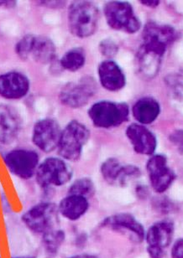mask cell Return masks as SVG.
I'll return each instance as SVG.
<instances>
[{
    "label": "cell",
    "mask_w": 183,
    "mask_h": 258,
    "mask_svg": "<svg viewBox=\"0 0 183 258\" xmlns=\"http://www.w3.org/2000/svg\"><path fill=\"white\" fill-rule=\"evenodd\" d=\"M99 9L89 1H74L68 10V26L72 35L87 38L96 32L99 25Z\"/></svg>",
    "instance_id": "1"
},
{
    "label": "cell",
    "mask_w": 183,
    "mask_h": 258,
    "mask_svg": "<svg viewBox=\"0 0 183 258\" xmlns=\"http://www.w3.org/2000/svg\"><path fill=\"white\" fill-rule=\"evenodd\" d=\"M90 138L89 129L82 122L72 120L62 130L58 154L62 159L77 161L81 158L82 149Z\"/></svg>",
    "instance_id": "2"
},
{
    "label": "cell",
    "mask_w": 183,
    "mask_h": 258,
    "mask_svg": "<svg viewBox=\"0 0 183 258\" xmlns=\"http://www.w3.org/2000/svg\"><path fill=\"white\" fill-rule=\"evenodd\" d=\"M22 221L33 233L42 236L59 225L58 206L52 202H40L22 216Z\"/></svg>",
    "instance_id": "3"
},
{
    "label": "cell",
    "mask_w": 183,
    "mask_h": 258,
    "mask_svg": "<svg viewBox=\"0 0 183 258\" xmlns=\"http://www.w3.org/2000/svg\"><path fill=\"white\" fill-rule=\"evenodd\" d=\"M35 177L39 186L48 189L67 184L72 179V169L65 159L49 157L40 163Z\"/></svg>",
    "instance_id": "4"
},
{
    "label": "cell",
    "mask_w": 183,
    "mask_h": 258,
    "mask_svg": "<svg viewBox=\"0 0 183 258\" xmlns=\"http://www.w3.org/2000/svg\"><path fill=\"white\" fill-rule=\"evenodd\" d=\"M128 105L120 102L101 101L94 103L88 111V116L94 126L100 128L118 127L129 118Z\"/></svg>",
    "instance_id": "5"
},
{
    "label": "cell",
    "mask_w": 183,
    "mask_h": 258,
    "mask_svg": "<svg viewBox=\"0 0 183 258\" xmlns=\"http://www.w3.org/2000/svg\"><path fill=\"white\" fill-rule=\"evenodd\" d=\"M143 43L140 50L151 55L163 58L167 47L177 38L173 28L149 23L144 28Z\"/></svg>",
    "instance_id": "6"
},
{
    "label": "cell",
    "mask_w": 183,
    "mask_h": 258,
    "mask_svg": "<svg viewBox=\"0 0 183 258\" xmlns=\"http://www.w3.org/2000/svg\"><path fill=\"white\" fill-rule=\"evenodd\" d=\"M104 14L109 27L133 34L140 30L141 22L129 3L110 1L105 4Z\"/></svg>",
    "instance_id": "7"
},
{
    "label": "cell",
    "mask_w": 183,
    "mask_h": 258,
    "mask_svg": "<svg viewBox=\"0 0 183 258\" xmlns=\"http://www.w3.org/2000/svg\"><path fill=\"white\" fill-rule=\"evenodd\" d=\"M4 161L11 174L20 179H30L36 174L40 158L32 149H15L5 154Z\"/></svg>",
    "instance_id": "8"
},
{
    "label": "cell",
    "mask_w": 183,
    "mask_h": 258,
    "mask_svg": "<svg viewBox=\"0 0 183 258\" xmlns=\"http://www.w3.org/2000/svg\"><path fill=\"white\" fill-rule=\"evenodd\" d=\"M96 92L94 80L89 77H83L77 82L65 85L60 92L59 99L67 107L79 108L87 104Z\"/></svg>",
    "instance_id": "9"
},
{
    "label": "cell",
    "mask_w": 183,
    "mask_h": 258,
    "mask_svg": "<svg viewBox=\"0 0 183 258\" xmlns=\"http://www.w3.org/2000/svg\"><path fill=\"white\" fill-rule=\"evenodd\" d=\"M62 130L56 120L45 117L35 122L32 129V142L44 153L57 149Z\"/></svg>",
    "instance_id": "10"
},
{
    "label": "cell",
    "mask_w": 183,
    "mask_h": 258,
    "mask_svg": "<svg viewBox=\"0 0 183 258\" xmlns=\"http://www.w3.org/2000/svg\"><path fill=\"white\" fill-rule=\"evenodd\" d=\"M102 176L108 184L124 186L131 179L141 175V170L134 165H123L115 158H109L102 164Z\"/></svg>",
    "instance_id": "11"
},
{
    "label": "cell",
    "mask_w": 183,
    "mask_h": 258,
    "mask_svg": "<svg viewBox=\"0 0 183 258\" xmlns=\"http://www.w3.org/2000/svg\"><path fill=\"white\" fill-rule=\"evenodd\" d=\"M30 88V80L21 72L10 71L0 75V97L5 99H22Z\"/></svg>",
    "instance_id": "12"
},
{
    "label": "cell",
    "mask_w": 183,
    "mask_h": 258,
    "mask_svg": "<svg viewBox=\"0 0 183 258\" xmlns=\"http://www.w3.org/2000/svg\"><path fill=\"white\" fill-rule=\"evenodd\" d=\"M147 171L151 186L158 193L166 191L176 178L175 173L167 166V160L163 155L151 158L147 163Z\"/></svg>",
    "instance_id": "13"
},
{
    "label": "cell",
    "mask_w": 183,
    "mask_h": 258,
    "mask_svg": "<svg viewBox=\"0 0 183 258\" xmlns=\"http://www.w3.org/2000/svg\"><path fill=\"white\" fill-rule=\"evenodd\" d=\"M103 226L118 231L128 236L132 241L140 243L145 237V231L134 216L127 213H119L104 220Z\"/></svg>",
    "instance_id": "14"
},
{
    "label": "cell",
    "mask_w": 183,
    "mask_h": 258,
    "mask_svg": "<svg viewBox=\"0 0 183 258\" xmlns=\"http://www.w3.org/2000/svg\"><path fill=\"white\" fill-rule=\"evenodd\" d=\"M22 122L17 109L8 104H0V144L9 145L16 140Z\"/></svg>",
    "instance_id": "15"
},
{
    "label": "cell",
    "mask_w": 183,
    "mask_h": 258,
    "mask_svg": "<svg viewBox=\"0 0 183 258\" xmlns=\"http://www.w3.org/2000/svg\"><path fill=\"white\" fill-rule=\"evenodd\" d=\"M99 82L104 89L118 92L125 86V76L119 64L114 60H106L99 66Z\"/></svg>",
    "instance_id": "16"
},
{
    "label": "cell",
    "mask_w": 183,
    "mask_h": 258,
    "mask_svg": "<svg viewBox=\"0 0 183 258\" xmlns=\"http://www.w3.org/2000/svg\"><path fill=\"white\" fill-rule=\"evenodd\" d=\"M126 135L136 153L146 155L154 154L156 148V137L143 125H129Z\"/></svg>",
    "instance_id": "17"
},
{
    "label": "cell",
    "mask_w": 183,
    "mask_h": 258,
    "mask_svg": "<svg viewBox=\"0 0 183 258\" xmlns=\"http://www.w3.org/2000/svg\"><path fill=\"white\" fill-rule=\"evenodd\" d=\"M173 232V223L171 221H162L154 224L146 233L148 246L164 250L171 243Z\"/></svg>",
    "instance_id": "18"
},
{
    "label": "cell",
    "mask_w": 183,
    "mask_h": 258,
    "mask_svg": "<svg viewBox=\"0 0 183 258\" xmlns=\"http://www.w3.org/2000/svg\"><path fill=\"white\" fill-rule=\"evenodd\" d=\"M89 208L87 198L82 196L68 195L62 199L58 206V211L63 217L69 221H77L84 216Z\"/></svg>",
    "instance_id": "19"
},
{
    "label": "cell",
    "mask_w": 183,
    "mask_h": 258,
    "mask_svg": "<svg viewBox=\"0 0 183 258\" xmlns=\"http://www.w3.org/2000/svg\"><path fill=\"white\" fill-rule=\"evenodd\" d=\"M57 55V49L54 42L45 35H34L30 56L39 64L52 63Z\"/></svg>",
    "instance_id": "20"
},
{
    "label": "cell",
    "mask_w": 183,
    "mask_h": 258,
    "mask_svg": "<svg viewBox=\"0 0 183 258\" xmlns=\"http://www.w3.org/2000/svg\"><path fill=\"white\" fill-rule=\"evenodd\" d=\"M159 113V103L152 97L141 98L133 107L134 118L141 124H149L154 122Z\"/></svg>",
    "instance_id": "21"
},
{
    "label": "cell",
    "mask_w": 183,
    "mask_h": 258,
    "mask_svg": "<svg viewBox=\"0 0 183 258\" xmlns=\"http://www.w3.org/2000/svg\"><path fill=\"white\" fill-rule=\"evenodd\" d=\"M86 55L82 48H73L65 53L60 60V64L68 72H77L84 66Z\"/></svg>",
    "instance_id": "22"
},
{
    "label": "cell",
    "mask_w": 183,
    "mask_h": 258,
    "mask_svg": "<svg viewBox=\"0 0 183 258\" xmlns=\"http://www.w3.org/2000/svg\"><path fill=\"white\" fill-rule=\"evenodd\" d=\"M64 240V231L58 227L42 235L43 245L45 246V251L50 254L57 253Z\"/></svg>",
    "instance_id": "23"
},
{
    "label": "cell",
    "mask_w": 183,
    "mask_h": 258,
    "mask_svg": "<svg viewBox=\"0 0 183 258\" xmlns=\"http://www.w3.org/2000/svg\"><path fill=\"white\" fill-rule=\"evenodd\" d=\"M95 194V186L94 182L89 178H81L73 182V184L70 186L68 195H75L88 198L92 197Z\"/></svg>",
    "instance_id": "24"
},
{
    "label": "cell",
    "mask_w": 183,
    "mask_h": 258,
    "mask_svg": "<svg viewBox=\"0 0 183 258\" xmlns=\"http://www.w3.org/2000/svg\"><path fill=\"white\" fill-rule=\"evenodd\" d=\"M34 35L28 34L23 36L15 45V53L20 60H26L30 58Z\"/></svg>",
    "instance_id": "25"
},
{
    "label": "cell",
    "mask_w": 183,
    "mask_h": 258,
    "mask_svg": "<svg viewBox=\"0 0 183 258\" xmlns=\"http://www.w3.org/2000/svg\"><path fill=\"white\" fill-rule=\"evenodd\" d=\"M99 51L107 58L114 57L119 51V45L114 40L107 38L99 43Z\"/></svg>",
    "instance_id": "26"
},
{
    "label": "cell",
    "mask_w": 183,
    "mask_h": 258,
    "mask_svg": "<svg viewBox=\"0 0 183 258\" xmlns=\"http://www.w3.org/2000/svg\"><path fill=\"white\" fill-rule=\"evenodd\" d=\"M170 141L179 151L183 153V130H176L169 137Z\"/></svg>",
    "instance_id": "27"
},
{
    "label": "cell",
    "mask_w": 183,
    "mask_h": 258,
    "mask_svg": "<svg viewBox=\"0 0 183 258\" xmlns=\"http://www.w3.org/2000/svg\"><path fill=\"white\" fill-rule=\"evenodd\" d=\"M172 258H183V239L178 240L174 245L171 251Z\"/></svg>",
    "instance_id": "28"
},
{
    "label": "cell",
    "mask_w": 183,
    "mask_h": 258,
    "mask_svg": "<svg viewBox=\"0 0 183 258\" xmlns=\"http://www.w3.org/2000/svg\"><path fill=\"white\" fill-rule=\"evenodd\" d=\"M38 5L44 7L51 8V9H58L63 7L65 5L64 1H37Z\"/></svg>",
    "instance_id": "29"
},
{
    "label": "cell",
    "mask_w": 183,
    "mask_h": 258,
    "mask_svg": "<svg viewBox=\"0 0 183 258\" xmlns=\"http://www.w3.org/2000/svg\"><path fill=\"white\" fill-rule=\"evenodd\" d=\"M147 251H148L149 255H150L151 258H163L164 250L148 246Z\"/></svg>",
    "instance_id": "30"
},
{
    "label": "cell",
    "mask_w": 183,
    "mask_h": 258,
    "mask_svg": "<svg viewBox=\"0 0 183 258\" xmlns=\"http://www.w3.org/2000/svg\"><path fill=\"white\" fill-rule=\"evenodd\" d=\"M16 5H17V2L13 1V0H0V8L14 9Z\"/></svg>",
    "instance_id": "31"
},
{
    "label": "cell",
    "mask_w": 183,
    "mask_h": 258,
    "mask_svg": "<svg viewBox=\"0 0 183 258\" xmlns=\"http://www.w3.org/2000/svg\"><path fill=\"white\" fill-rule=\"evenodd\" d=\"M141 3L149 7H156L159 5V1H141Z\"/></svg>",
    "instance_id": "32"
},
{
    "label": "cell",
    "mask_w": 183,
    "mask_h": 258,
    "mask_svg": "<svg viewBox=\"0 0 183 258\" xmlns=\"http://www.w3.org/2000/svg\"><path fill=\"white\" fill-rule=\"evenodd\" d=\"M69 258H97L94 255H89V254H80V255H76V256H71Z\"/></svg>",
    "instance_id": "33"
},
{
    "label": "cell",
    "mask_w": 183,
    "mask_h": 258,
    "mask_svg": "<svg viewBox=\"0 0 183 258\" xmlns=\"http://www.w3.org/2000/svg\"><path fill=\"white\" fill-rule=\"evenodd\" d=\"M13 258H28V257H13Z\"/></svg>",
    "instance_id": "34"
}]
</instances>
